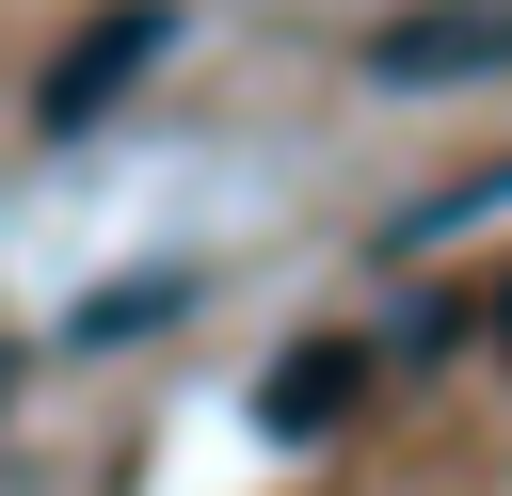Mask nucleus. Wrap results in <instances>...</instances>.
<instances>
[{
  "mask_svg": "<svg viewBox=\"0 0 512 496\" xmlns=\"http://www.w3.org/2000/svg\"><path fill=\"white\" fill-rule=\"evenodd\" d=\"M160 32H176L160 0H128V16H96V32H80V64H48V128H80L96 96H128V80L160 64Z\"/></svg>",
  "mask_w": 512,
  "mask_h": 496,
  "instance_id": "f257e3e1",
  "label": "nucleus"
},
{
  "mask_svg": "<svg viewBox=\"0 0 512 496\" xmlns=\"http://www.w3.org/2000/svg\"><path fill=\"white\" fill-rule=\"evenodd\" d=\"M368 64L384 80H464V64H512V16H400Z\"/></svg>",
  "mask_w": 512,
  "mask_h": 496,
  "instance_id": "f03ea898",
  "label": "nucleus"
},
{
  "mask_svg": "<svg viewBox=\"0 0 512 496\" xmlns=\"http://www.w3.org/2000/svg\"><path fill=\"white\" fill-rule=\"evenodd\" d=\"M336 400H352V352H304V368H288V384H272V416H288V432H320V416H336Z\"/></svg>",
  "mask_w": 512,
  "mask_h": 496,
  "instance_id": "7ed1b4c3",
  "label": "nucleus"
}]
</instances>
